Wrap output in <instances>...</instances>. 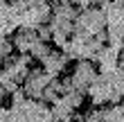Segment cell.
<instances>
[{
    "label": "cell",
    "instance_id": "obj_1",
    "mask_svg": "<svg viewBox=\"0 0 124 122\" xmlns=\"http://www.w3.org/2000/svg\"><path fill=\"white\" fill-rule=\"evenodd\" d=\"M106 11L99 9V7H90V9L79 11V16L75 20V34H95L104 32L106 30Z\"/></svg>",
    "mask_w": 124,
    "mask_h": 122
},
{
    "label": "cell",
    "instance_id": "obj_2",
    "mask_svg": "<svg viewBox=\"0 0 124 122\" xmlns=\"http://www.w3.org/2000/svg\"><path fill=\"white\" fill-rule=\"evenodd\" d=\"M97 77H99V70L95 68L93 61H77L75 70H72V81H75V88L86 90V93H88V88L97 81Z\"/></svg>",
    "mask_w": 124,
    "mask_h": 122
},
{
    "label": "cell",
    "instance_id": "obj_3",
    "mask_svg": "<svg viewBox=\"0 0 124 122\" xmlns=\"http://www.w3.org/2000/svg\"><path fill=\"white\" fill-rule=\"evenodd\" d=\"M93 63L99 66V75H108V73H113V70L120 68V52L113 50L111 45H106V48H101L99 52L95 54Z\"/></svg>",
    "mask_w": 124,
    "mask_h": 122
},
{
    "label": "cell",
    "instance_id": "obj_4",
    "mask_svg": "<svg viewBox=\"0 0 124 122\" xmlns=\"http://www.w3.org/2000/svg\"><path fill=\"white\" fill-rule=\"evenodd\" d=\"M111 95H113V86L108 84V79L104 75H99L97 81L88 88V97H90V102L95 106H104L108 99H111Z\"/></svg>",
    "mask_w": 124,
    "mask_h": 122
},
{
    "label": "cell",
    "instance_id": "obj_5",
    "mask_svg": "<svg viewBox=\"0 0 124 122\" xmlns=\"http://www.w3.org/2000/svg\"><path fill=\"white\" fill-rule=\"evenodd\" d=\"M11 41H14V48H16L20 54H30L32 48L39 43V32L36 30H18L11 36Z\"/></svg>",
    "mask_w": 124,
    "mask_h": 122
},
{
    "label": "cell",
    "instance_id": "obj_6",
    "mask_svg": "<svg viewBox=\"0 0 124 122\" xmlns=\"http://www.w3.org/2000/svg\"><path fill=\"white\" fill-rule=\"evenodd\" d=\"M68 63H70V57L65 54V52H61V50H52V54H50L47 59L41 63V66L45 68L52 77H59L63 70L68 68Z\"/></svg>",
    "mask_w": 124,
    "mask_h": 122
},
{
    "label": "cell",
    "instance_id": "obj_7",
    "mask_svg": "<svg viewBox=\"0 0 124 122\" xmlns=\"http://www.w3.org/2000/svg\"><path fill=\"white\" fill-rule=\"evenodd\" d=\"M104 11H106V25L108 27L124 23V0H113L108 5V9H104Z\"/></svg>",
    "mask_w": 124,
    "mask_h": 122
},
{
    "label": "cell",
    "instance_id": "obj_8",
    "mask_svg": "<svg viewBox=\"0 0 124 122\" xmlns=\"http://www.w3.org/2000/svg\"><path fill=\"white\" fill-rule=\"evenodd\" d=\"M52 115L56 122H65V120H72V115H75V109L65 102V97H61L56 104H52Z\"/></svg>",
    "mask_w": 124,
    "mask_h": 122
},
{
    "label": "cell",
    "instance_id": "obj_9",
    "mask_svg": "<svg viewBox=\"0 0 124 122\" xmlns=\"http://www.w3.org/2000/svg\"><path fill=\"white\" fill-rule=\"evenodd\" d=\"M52 11H54V16L65 18V20H77V16H79V9L70 2H54Z\"/></svg>",
    "mask_w": 124,
    "mask_h": 122
},
{
    "label": "cell",
    "instance_id": "obj_10",
    "mask_svg": "<svg viewBox=\"0 0 124 122\" xmlns=\"http://www.w3.org/2000/svg\"><path fill=\"white\" fill-rule=\"evenodd\" d=\"M30 54L34 57V61H39V63H43V61H45V59H47L50 54H52V48H50L47 43H43V41H39V43H36V45L32 48V52H30Z\"/></svg>",
    "mask_w": 124,
    "mask_h": 122
},
{
    "label": "cell",
    "instance_id": "obj_11",
    "mask_svg": "<svg viewBox=\"0 0 124 122\" xmlns=\"http://www.w3.org/2000/svg\"><path fill=\"white\" fill-rule=\"evenodd\" d=\"M86 95H88V93H86V90H79V88H75V90H70V93H65V102H68L70 106H72V109H79V106H81L84 104V99H86Z\"/></svg>",
    "mask_w": 124,
    "mask_h": 122
},
{
    "label": "cell",
    "instance_id": "obj_12",
    "mask_svg": "<svg viewBox=\"0 0 124 122\" xmlns=\"http://www.w3.org/2000/svg\"><path fill=\"white\" fill-rule=\"evenodd\" d=\"M14 41H11V36H2V43H0V54H2V59H9V57H14L11 52H14Z\"/></svg>",
    "mask_w": 124,
    "mask_h": 122
},
{
    "label": "cell",
    "instance_id": "obj_13",
    "mask_svg": "<svg viewBox=\"0 0 124 122\" xmlns=\"http://www.w3.org/2000/svg\"><path fill=\"white\" fill-rule=\"evenodd\" d=\"M52 43H54V48L63 50V48L70 43V36H65L63 32H54V34H52Z\"/></svg>",
    "mask_w": 124,
    "mask_h": 122
},
{
    "label": "cell",
    "instance_id": "obj_14",
    "mask_svg": "<svg viewBox=\"0 0 124 122\" xmlns=\"http://www.w3.org/2000/svg\"><path fill=\"white\" fill-rule=\"evenodd\" d=\"M86 122H104V109H90L86 113Z\"/></svg>",
    "mask_w": 124,
    "mask_h": 122
},
{
    "label": "cell",
    "instance_id": "obj_15",
    "mask_svg": "<svg viewBox=\"0 0 124 122\" xmlns=\"http://www.w3.org/2000/svg\"><path fill=\"white\" fill-rule=\"evenodd\" d=\"M36 32H39V41H43V43L52 41V34H54V32L50 30V25H41V27H39Z\"/></svg>",
    "mask_w": 124,
    "mask_h": 122
},
{
    "label": "cell",
    "instance_id": "obj_16",
    "mask_svg": "<svg viewBox=\"0 0 124 122\" xmlns=\"http://www.w3.org/2000/svg\"><path fill=\"white\" fill-rule=\"evenodd\" d=\"M113 0H95V5L99 7V9H108V5H111Z\"/></svg>",
    "mask_w": 124,
    "mask_h": 122
},
{
    "label": "cell",
    "instance_id": "obj_17",
    "mask_svg": "<svg viewBox=\"0 0 124 122\" xmlns=\"http://www.w3.org/2000/svg\"><path fill=\"white\" fill-rule=\"evenodd\" d=\"M120 68L124 70V50H122V52H120Z\"/></svg>",
    "mask_w": 124,
    "mask_h": 122
},
{
    "label": "cell",
    "instance_id": "obj_18",
    "mask_svg": "<svg viewBox=\"0 0 124 122\" xmlns=\"http://www.w3.org/2000/svg\"><path fill=\"white\" fill-rule=\"evenodd\" d=\"M122 106H124V102H122Z\"/></svg>",
    "mask_w": 124,
    "mask_h": 122
}]
</instances>
